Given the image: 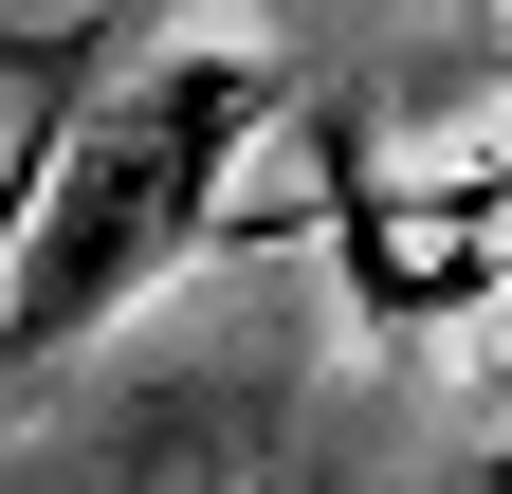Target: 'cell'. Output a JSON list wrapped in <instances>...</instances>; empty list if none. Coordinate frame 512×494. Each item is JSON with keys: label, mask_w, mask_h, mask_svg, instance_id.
Instances as JSON below:
<instances>
[{"label": "cell", "mask_w": 512, "mask_h": 494, "mask_svg": "<svg viewBox=\"0 0 512 494\" xmlns=\"http://www.w3.org/2000/svg\"><path fill=\"white\" fill-rule=\"evenodd\" d=\"M275 147V55L256 37H147L110 92L37 110V220L0 293V403H37L128 293H165L238 220V165Z\"/></svg>", "instance_id": "6da1fadb"}, {"label": "cell", "mask_w": 512, "mask_h": 494, "mask_svg": "<svg viewBox=\"0 0 512 494\" xmlns=\"http://www.w3.org/2000/svg\"><path fill=\"white\" fill-rule=\"evenodd\" d=\"M128 55H147L128 19H0V92H19V110H74V92L128 74Z\"/></svg>", "instance_id": "7a4b0ae2"}, {"label": "cell", "mask_w": 512, "mask_h": 494, "mask_svg": "<svg viewBox=\"0 0 512 494\" xmlns=\"http://www.w3.org/2000/svg\"><path fill=\"white\" fill-rule=\"evenodd\" d=\"M494 494H512V440H494Z\"/></svg>", "instance_id": "3957f363"}]
</instances>
